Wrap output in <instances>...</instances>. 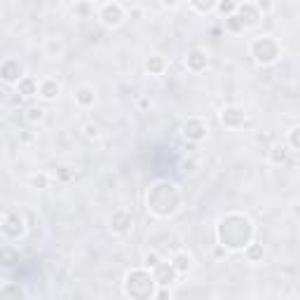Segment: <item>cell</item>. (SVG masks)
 I'll use <instances>...</instances> for the list:
<instances>
[{
	"instance_id": "19",
	"label": "cell",
	"mask_w": 300,
	"mask_h": 300,
	"mask_svg": "<svg viewBox=\"0 0 300 300\" xmlns=\"http://www.w3.org/2000/svg\"><path fill=\"white\" fill-rule=\"evenodd\" d=\"M225 24H228L230 31H244V24H242V19H239L237 14H230V17L225 19Z\"/></svg>"
},
{
	"instance_id": "10",
	"label": "cell",
	"mask_w": 300,
	"mask_h": 300,
	"mask_svg": "<svg viewBox=\"0 0 300 300\" xmlns=\"http://www.w3.org/2000/svg\"><path fill=\"white\" fill-rule=\"evenodd\" d=\"M17 87H19V94L24 96H33L40 92V85H38V80L35 78H31V75H24L19 82H17Z\"/></svg>"
},
{
	"instance_id": "18",
	"label": "cell",
	"mask_w": 300,
	"mask_h": 300,
	"mask_svg": "<svg viewBox=\"0 0 300 300\" xmlns=\"http://www.w3.org/2000/svg\"><path fill=\"white\" fill-rule=\"evenodd\" d=\"M190 3L197 7L199 12H209V10H213V7L218 5V0H190Z\"/></svg>"
},
{
	"instance_id": "17",
	"label": "cell",
	"mask_w": 300,
	"mask_h": 300,
	"mask_svg": "<svg viewBox=\"0 0 300 300\" xmlns=\"http://www.w3.org/2000/svg\"><path fill=\"white\" fill-rule=\"evenodd\" d=\"M145 68H148L150 73H162V68H164V59H162V56H150L148 63H145Z\"/></svg>"
},
{
	"instance_id": "4",
	"label": "cell",
	"mask_w": 300,
	"mask_h": 300,
	"mask_svg": "<svg viewBox=\"0 0 300 300\" xmlns=\"http://www.w3.org/2000/svg\"><path fill=\"white\" fill-rule=\"evenodd\" d=\"M176 274H178V270L174 265H167V263H160V265L155 267V274H153V277H155V281L157 284H162V286H169V284H174V281H176Z\"/></svg>"
},
{
	"instance_id": "29",
	"label": "cell",
	"mask_w": 300,
	"mask_h": 300,
	"mask_svg": "<svg viewBox=\"0 0 300 300\" xmlns=\"http://www.w3.org/2000/svg\"><path fill=\"white\" fill-rule=\"evenodd\" d=\"M164 5H176V0H164Z\"/></svg>"
},
{
	"instance_id": "15",
	"label": "cell",
	"mask_w": 300,
	"mask_h": 300,
	"mask_svg": "<svg viewBox=\"0 0 300 300\" xmlns=\"http://www.w3.org/2000/svg\"><path fill=\"white\" fill-rule=\"evenodd\" d=\"M26 120L28 122H42L45 120V108L42 106H28L26 108Z\"/></svg>"
},
{
	"instance_id": "21",
	"label": "cell",
	"mask_w": 300,
	"mask_h": 300,
	"mask_svg": "<svg viewBox=\"0 0 300 300\" xmlns=\"http://www.w3.org/2000/svg\"><path fill=\"white\" fill-rule=\"evenodd\" d=\"M246 256H249V260H258V258H263V246L260 244H253L249 251H246Z\"/></svg>"
},
{
	"instance_id": "26",
	"label": "cell",
	"mask_w": 300,
	"mask_h": 300,
	"mask_svg": "<svg viewBox=\"0 0 300 300\" xmlns=\"http://www.w3.org/2000/svg\"><path fill=\"white\" fill-rule=\"evenodd\" d=\"M258 10L260 12H270L272 10V0H258Z\"/></svg>"
},
{
	"instance_id": "22",
	"label": "cell",
	"mask_w": 300,
	"mask_h": 300,
	"mask_svg": "<svg viewBox=\"0 0 300 300\" xmlns=\"http://www.w3.org/2000/svg\"><path fill=\"white\" fill-rule=\"evenodd\" d=\"M157 265H160V256L155 251L145 253V267H157Z\"/></svg>"
},
{
	"instance_id": "27",
	"label": "cell",
	"mask_w": 300,
	"mask_h": 300,
	"mask_svg": "<svg viewBox=\"0 0 300 300\" xmlns=\"http://www.w3.org/2000/svg\"><path fill=\"white\" fill-rule=\"evenodd\" d=\"M291 143H293L295 148H300V127H295V129L291 131Z\"/></svg>"
},
{
	"instance_id": "20",
	"label": "cell",
	"mask_w": 300,
	"mask_h": 300,
	"mask_svg": "<svg viewBox=\"0 0 300 300\" xmlns=\"http://www.w3.org/2000/svg\"><path fill=\"white\" fill-rule=\"evenodd\" d=\"M218 12L220 14H228V17H230V14H235V3H232V0H218Z\"/></svg>"
},
{
	"instance_id": "5",
	"label": "cell",
	"mask_w": 300,
	"mask_h": 300,
	"mask_svg": "<svg viewBox=\"0 0 300 300\" xmlns=\"http://www.w3.org/2000/svg\"><path fill=\"white\" fill-rule=\"evenodd\" d=\"M220 117H223V124H225V127H232V129L242 127V124H244V120H246L244 110L237 108V106H230V108H225Z\"/></svg>"
},
{
	"instance_id": "14",
	"label": "cell",
	"mask_w": 300,
	"mask_h": 300,
	"mask_svg": "<svg viewBox=\"0 0 300 300\" xmlns=\"http://www.w3.org/2000/svg\"><path fill=\"white\" fill-rule=\"evenodd\" d=\"M75 101L80 103V106H85V108L94 106V89L92 87H80L78 92H75Z\"/></svg>"
},
{
	"instance_id": "1",
	"label": "cell",
	"mask_w": 300,
	"mask_h": 300,
	"mask_svg": "<svg viewBox=\"0 0 300 300\" xmlns=\"http://www.w3.org/2000/svg\"><path fill=\"white\" fill-rule=\"evenodd\" d=\"M277 45H274L270 38H258V40L253 42V56H256V61L258 63H272L277 59Z\"/></svg>"
},
{
	"instance_id": "2",
	"label": "cell",
	"mask_w": 300,
	"mask_h": 300,
	"mask_svg": "<svg viewBox=\"0 0 300 300\" xmlns=\"http://www.w3.org/2000/svg\"><path fill=\"white\" fill-rule=\"evenodd\" d=\"M3 235L10 239H17L24 235V218L17 216V213H7L5 223H3Z\"/></svg>"
},
{
	"instance_id": "9",
	"label": "cell",
	"mask_w": 300,
	"mask_h": 300,
	"mask_svg": "<svg viewBox=\"0 0 300 300\" xmlns=\"http://www.w3.org/2000/svg\"><path fill=\"white\" fill-rule=\"evenodd\" d=\"M110 228H113V232H127L131 228V216L127 211H117L113 218H110Z\"/></svg>"
},
{
	"instance_id": "12",
	"label": "cell",
	"mask_w": 300,
	"mask_h": 300,
	"mask_svg": "<svg viewBox=\"0 0 300 300\" xmlns=\"http://www.w3.org/2000/svg\"><path fill=\"white\" fill-rule=\"evenodd\" d=\"M188 68H190V70L206 68V56H204L202 49H192L190 54H188Z\"/></svg>"
},
{
	"instance_id": "16",
	"label": "cell",
	"mask_w": 300,
	"mask_h": 300,
	"mask_svg": "<svg viewBox=\"0 0 300 300\" xmlns=\"http://www.w3.org/2000/svg\"><path fill=\"white\" fill-rule=\"evenodd\" d=\"M270 160H272L274 164L286 162V148H284V145H272V148H270Z\"/></svg>"
},
{
	"instance_id": "25",
	"label": "cell",
	"mask_w": 300,
	"mask_h": 300,
	"mask_svg": "<svg viewBox=\"0 0 300 300\" xmlns=\"http://www.w3.org/2000/svg\"><path fill=\"white\" fill-rule=\"evenodd\" d=\"M10 293L21 295V288H14V286H3L0 288V295H10Z\"/></svg>"
},
{
	"instance_id": "13",
	"label": "cell",
	"mask_w": 300,
	"mask_h": 300,
	"mask_svg": "<svg viewBox=\"0 0 300 300\" xmlns=\"http://www.w3.org/2000/svg\"><path fill=\"white\" fill-rule=\"evenodd\" d=\"M171 265L178 270V274H183V272H188L190 270V265H192V258L188 256L185 251H178L174 258H171Z\"/></svg>"
},
{
	"instance_id": "7",
	"label": "cell",
	"mask_w": 300,
	"mask_h": 300,
	"mask_svg": "<svg viewBox=\"0 0 300 300\" xmlns=\"http://www.w3.org/2000/svg\"><path fill=\"white\" fill-rule=\"evenodd\" d=\"M24 70H21V63L14 61V59H7L5 63H3V80L5 82H19L21 78H24Z\"/></svg>"
},
{
	"instance_id": "3",
	"label": "cell",
	"mask_w": 300,
	"mask_h": 300,
	"mask_svg": "<svg viewBox=\"0 0 300 300\" xmlns=\"http://www.w3.org/2000/svg\"><path fill=\"white\" fill-rule=\"evenodd\" d=\"M124 19V10L117 3H110V5H103L101 10V21L106 26H117V24H122Z\"/></svg>"
},
{
	"instance_id": "24",
	"label": "cell",
	"mask_w": 300,
	"mask_h": 300,
	"mask_svg": "<svg viewBox=\"0 0 300 300\" xmlns=\"http://www.w3.org/2000/svg\"><path fill=\"white\" fill-rule=\"evenodd\" d=\"M31 183H33L35 188H45V185H47V176H42V174L40 176H33L31 178Z\"/></svg>"
},
{
	"instance_id": "28",
	"label": "cell",
	"mask_w": 300,
	"mask_h": 300,
	"mask_svg": "<svg viewBox=\"0 0 300 300\" xmlns=\"http://www.w3.org/2000/svg\"><path fill=\"white\" fill-rule=\"evenodd\" d=\"M70 176H73V174H70V171L68 169H66V167H63V169L61 171H59V178H61V181H68V178Z\"/></svg>"
},
{
	"instance_id": "11",
	"label": "cell",
	"mask_w": 300,
	"mask_h": 300,
	"mask_svg": "<svg viewBox=\"0 0 300 300\" xmlns=\"http://www.w3.org/2000/svg\"><path fill=\"white\" fill-rule=\"evenodd\" d=\"M59 92H61L59 82H56V80H45V82H40V92H38V94H40L42 99L52 101V99H56V96H59Z\"/></svg>"
},
{
	"instance_id": "6",
	"label": "cell",
	"mask_w": 300,
	"mask_h": 300,
	"mask_svg": "<svg viewBox=\"0 0 300 300\" xmlns=\"http://www.w3.org/2000/svg\"><path fill=\"white\" fill-rule=\"evenodd\" d=\"M183 134L185 138H190V141H202L206 136V124L202 120H188L183 127Z\"/></svg>"
},
{
	"instance_id": "23",
	"label": "cell",
	"mask_w": 300,
	"mask_h": 300,
	"mask_svg": "<svg viewBox=\"0 0 300 300\" xmlns=\"http://www.w3.org/2000/svg\"><path fill=\"white\" fill-rule=\"evenodd\" d=\"M85 136H87V138H96V136H99V127H96V124H87V127H85Z\"/></svg>"
},
{
	"instance_id": "8",
	"label": "cell",
	"mask_w": 300,
	"mask_h": 300,
	"mask_svg": "<svg viewBox=\"0 0 300 300\" xmlns=\"http://www.w3.org/2000/svg\"><path fill=\"white\" fill-rule=\"evenodd\" d=\"M237 17L242 19L244 28L256 26V24H258V19H260V10H258V7H253V5H242V7H239Z\"/></svg>"
}]
</instances>
